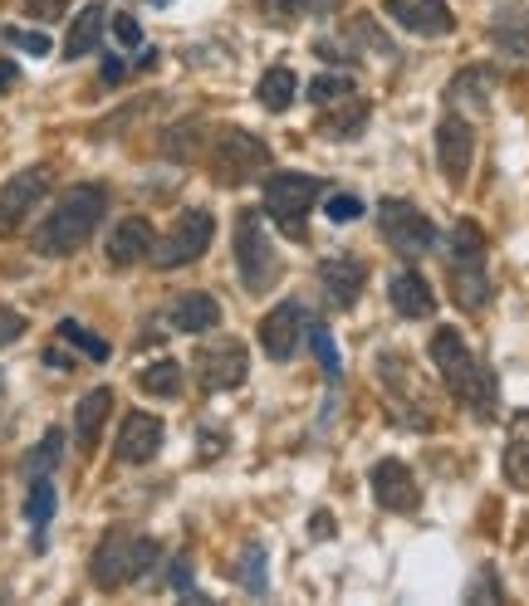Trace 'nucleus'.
Listing matches in <instances>:
<instances>
[{
    "label": "nucleus",
    "instance_id": "nucleus-1",
    "mask_svg": "<svg viewBox=\"0 0 529 606\" xmlns=\"http://www.w3.org/2000/svg\"><path fill=\"white\" fill-rule=\"evenodd\" d=\"M432 362H436V372H442L446 392H452L461 406L476 411L480 421L495 416V406H500L495 376H490L486 362L466 348V338H461L456 328H436V333H432Z\"/></svg>",
    "mask_w": 529,
    "mask_h": 606
},
{
    "label": "nucleus",
    "instance_id": "nucleus-2",
    "mask_svg": "<svg viewBox=\"0 0 529 606\" xmlns=\"http://www.w3.org/2000/svg\"><path fill=\"white\" fill-rule=\"evenodd\" d=\"M108 211V191L104 187H70L60 201H54L50 221L40 225L35 235V255L44 259H70L78 249L94 240L98 221H104Z\"/></svg>",
    "mask_w": 529,
    "mask_h": 606
},
{
    "label": "nucleus",
    "instance_id": "nucleus-3",
    "mask_svg": "<svg viewBox=\"0 0 529 606\" xmlns=\"http://www.w3.org/2000/svg\"><path fill=\"white\" fill-rule=\"evenodd\" d=\"M152 563H157V543L152 539H142V533H133V529H108L94 547L88 577H94V587L118 592V587H128V582H138Z\"/></svg>",
    "mask_w": 529,
    "mask_h": 606
},
{
    "label": "nucleus",
    "instance_id": "nucleus-4",
    "mask_svg": "<svg viewBox=\"0 0 529 606\" xmlns=\"http://www.w3.org/2000/svg\"><path fill=\"white\" fill-rule=\"evenodd\" d=\"M261 171H269L265 137L245 128L216 132V142H211V177H216V187H251V181H261Z\"/></svg>",
    "mask_w": 529,
    "mask_h": 606
},
{
    "label": "nucleus",
    "instance_id": "nucleus-5",
    "mask_svg": "<svg viewBox=\"0 0 529 606\" xmlns=\"http://www.w3.org/2000/svg\"><path fill=\"white\" fill-rule=\"evenodd\" d=\"M235 265H241V279L251 294H261L279 279V255H275V240H269L261 211L235 215Z\"/></svg>",
    "mask_w": 529,
    "mask_h": 606
},
{
    "label": "nucleus",
    "instance_id": "nucleus-6",
    "mask_svg": "<svg viewBox=\"0 0 529 606\" xmlns=\"http://www.w3.org/2000/svg\"><path fill=\"white\" fill-rule=\"evenodd\" d=\"M314 201H319V181L304 177V171H275L265 181V215L289 240H304V221H309Z\"/></svg>",
    "mask_w": 529,
    "mask_h": 606
},
{
    "label": "nucleus",
    "instance_id": "nucleus-7",
    "mask_svg": "<svg viewBox=\"0 0 529 606\" xmlns=\"http://www.w3.org/2000/svg\"><path fill=\"white\" fill-rule=\"evenodd\" d=\"M211 235H216V221H211V211H201V205H191V211L177 215V225L167 231L162 240L152 245V265L157 269H182V265H197L201 255L211 249Z\"/></svg>",
    "mask_w": 529,
    "mask_h": 606
},
{
    "label": "nucleus",
    "instance_id": "nucleus-8",
    "mask_svg": "<svg viewBox=\"0 0 529 606\" xmlns=\"http://www.w3.org/2000/svg\"><path fill=\"white\" fill-rule=\"evenodd\" d=\"M378 231L388 240V249H398V255H408V259L436 249V225L426 221V211H416V205L402 196L378 201Z\"/></svg>",
    "mask_w": 529,
    "mask_h": 606
},
{
    "label": "nucleus",
    "instance_id": "nucleus-9",
    "mask_svg": "<svg viewBox=\"0 0 529 606\" xmlns=\"http://www.w3.org/2000/svg\"><path fill=\"white\" fill-rule=\"evenodd\" d=\"M50 181H54L50 167H25L0 187V235H15L30 221V211L50 196Z\"/></svg>",
    "mask_w": 529,
    "mask_h": 606
},
{
    "label": "nucleus",
    "instance_id": "nucleus-10",
    "mask_svg": "<svg viewBox=\"0 0 529 606\" xmlns=\"http://www.w3.org/2000/svg\"><path fill=\"white\" fill-rule=\"evenodd\" d=\"M436 162H442V177L452 187H466L470 162H476V132H470V123L461 113H446L436 123Z\"/></svg>",
    "mask_w": 529,
    "mask_h": 606
},
{
    "label": "nucleus",
    "instance_id": "nucleus-11",
    "mask_svg": "<svg viewBox=\"0 0 529 606\" xmlns=\"http://www.w3.org/2000/svg\"><path fill=\"white\" fill-rule=\"evenodd\" d=\"M197 372H201V386H207V392H231V386L245 382L251 358H245V348L235 338H221V342H211V348H201Z\"/></svg>",
    "mask_w": 529,
    "mask_h": 606
},
{
    "label": "nucleus",
    "instance_id": "nucleus-12",
    "mask_svg": "<svg viewBox=\"0 0 529 606\" xmlns=\"http://www.w3.org/2000/svg\"><path fill=\"white\" fill-rule=\"evenodd\" d=\"M368 485H373L378 509H388V513H412L422 504V489H416V479L402 460H378L373 470H368Z\"/></svg>",
    "mask_w": 529,
    "mask_h": 606
},
{
    "label": "nucleus",
    "instance_id": "nucleus-13",
    "mask_svg": "<svg viewBox=\"0 0 529 606\" xmlns=\"http://www.w3.org/2000/svg\"><path fill=\"white\" fill-rule=\"evenodd\" d=\"M388 15L416 40H442L456 30V15L446 0H388Z\"/></svg>",
    "mask_w": 529,
    "mask_h": 606
},
{
    "label": "nucleus",
    "instance_id": "nucleus-14",
    "mask_svg": "<svg viewBox=\"0 0 529 606\" xmlns=\"http://www.w3.org/2000/svg\"><path fill=\"white\" fill-rule=\"evenodd\" d=\"M157 450H162V421L148 416V411H133L118 426L114 455L123 465H148V460H157Z\"/></svg>",
    "mask_w": 529,
    "mask_h": 606
},
{
    "label": "nucleus",
    "instance_id": "nucleus-15",
    "mask_svg": "<svg viewBox=\"0 0 529 606\" xmlns=\"http://www.w3.org/2000/svg\"><path fill=\"white\" fill-rule=\"evenodd\" d=\"M299 323H304V308H299L295 299L275 304V308H269V313L261 318V348H265L275 362L295 358V348H299Z\"/></svg>",
    "mask_w": 529,
    "mask_h": 606
},
{
    "label": "nucleus",
    "instance_id": "nucleus-16",
    "mask_svg": "<svg viewBox=\"0 0 529 606\" xmlns=\"http://www.w3.org/2000/svg\"><path fill=\"white\" fill-rule=\"evenodd\" d=\"M319 284H324V294H329L339 308H353L358 304V294H363V284H368V269L358 265V259H324L319 265Z\"/></svg>",
    "mask_w": 529,
    "mask_h": 606
},
{
    "label": "nucleus",
    "instance_id": "nucleus-17",
    "mask_svg": "<svg viewBox=\"0 0 529 606\" xmlns=\"http://www.w3.org/2000/svg\"><path fill=\"white\" fill-rule=\"evenodd\" d=\"M490 40H495V50L515 54V60H529V0H515V6L495 10Z\"/></svg>",
    "mask_w": 529,
    "mask_h": 606
},
{
    "label": "nucleus",
    "instance_id": "nucleus-18",
    "mask_svg": "<svg viewBox=\"0 0 529 606\" xmlns=\"http://www.w3.org/2000/svg\"><path fill=\"white\" fill-rule=\"evenodd\" d=\"M152 245H157L152 225L142 221V215H133V221H123L118 231L108 235V265H118V269L138 265V259H148V255H152Z\"/></svg>",
    "mask_w": 529,
    "mask_h": 606
},
{
    "label": "nucleus",
    "instance_id": "nucleus-19",
    "mask_svg": "<svg viewBox=\"0 0 529 606\" xmlns=\"http://www.w3.org/2000/svg\"><path fill=\"white\" fill-rule=\"evenodd\" d=\"M500 88V74L486 64L476 68H461L452 78V88H446V98H452V108H470V113H486L490 108V94Z\"/></svg>",
    "mask_w": 529,
    "mask_h": 606
},
{
    "label": "nucleus",
    "instance_id": "nucleus-20",
    "mask_svg": "<svg viewBox=\"0 0 529 606\" xmlns=\"http://www.w3.org/2000/svg\"><path fill=\"white\" fill-rule=\"evenodd\" d=\"M388 299H392V308H398L402 318H432V313H436V294H432V284H426L416 269H398V274H392Z\"/></svg>",
    "mask_w": 529,
    "mask_h": 606
},
{
    "label": "nucleus",
    "instance_id": "nucleus-21",
    "mask_svg": "<svg viewBox=\"0 0 529 606\" xmlns=\"http://www.w3.org/2000/svg\"><path fill=\"white\" fill-rule=\"evenodd\" d=\"M167 323L177 333H211V328H221V304L211 294H182L167 308Z\"/></svg>",
    "mask_w": 529,
    "mask_h": 606
},
{
    "label": "nucleus",
    "instance_id": "nucleus-22",
    "mask_svg": "<svg viewBox=\"0 0 529 606\" xmlns=\"http://www.w3.org/2000/svg\"><path fill=\"white\" fill-rule=\"evenodd\" d=\"M108 411H114V392H108V386H94V392L74 406V440H78V450L84 455L98 445V436H104Z\"/></svg>",
    "mask_w": 529,
    "mask_h": 606
},
{
    "label": "nucleus",
    "instance_id": "nucleus-23",
    "mask_svg": "<svg viewBox=\"0 0 529 606\" xmlns=\"http://www.w3.org/2000/svg\"><path fill=\"white\" fill-rule=\"evenodd\" d=\"M104 6H84L74 15V25L70 34H64V60H84V54H94L98 50V40H104Z\"/></svg>",
    "mask_w": 529,
    "mask_h": 606
},
{
    "label": "nucleus",
    "instance_id": "nucleus-24",
    "mask_svg": "<svg viewBox=\"0 0 529 606\" xmlns=\"http://www.w3.org/2000/svg\"><path fill=\"white\" fill-rule=\"evenodd\" d=\"M60 495H54V475H30V495H25V523L35 529V547H44V529H50Z\"/></svg>",
    "mask_w": 529,
    "mask_h": 606
},
{
    "label": "nucleus",
    "instance_id": "nucleus-25",
    "mask_svg": "<svg viewBox=\"0 0 529 606\" xmlns=\"http://www.w3.org/2000/svg\"><path fill=\"white\" fill-rule=\"evenodd\" d=\"M452 294L466 313H480L490 304V279H486V265H452Z\"/></svg>",
    "mask_w": 529,
    "mask_h": 606
},
{
    "label": "nucleus",
    "instance_id": "nucleus-26",
    "mask_svg": "<svg viewBox=\"0 0 529 606\" xmlns=\"http://www.w3.org/2000/svg\"><path fill=\"white\" fill-rule=\"evenodd\" d=\"M505 479H510L515 489H529V411L515 421L510 445H505Z\"/></svg>",
    "mask_w": 529,
    "mask_h": 606
},
{
    "label": "nucleus",
    "instance_id": "nucleus-27",
    "mask_svg": "<svg viewBox=\"0 0 529 606\" xmlns=\"http://www.w3.org/2000/svg\"><path fill=\"white\" fill-rule=\"evenodd\" d=\"M255 94H261V103L269 113H285L289 103H295V94H299V78H295V68H269V74L261 78V88H255Z\"/></svg>",
    "mask_w": 529,
    "mask_h": 606
},
{
    "label": "nucleus",
    "instance_id": "nucleus-28",
    "mask_svg": "<svg viewBox=\"0 0 529 606\" xmlns=\"http://www.w3.org/2000/svg\"><path fill=\"white\" fill-rule=\"evenodd\" d=\"M452 265H486V231L476 221L452 225Z\"/></svg>",
    "mask_w": 529,
    "mask_h": 606
},
{
    "label": "nucleus",
    "instance_id": "nucleus-29",
    "mask_svg": "<svg viewBox=\"0 0 529 606\" xmlns=\"http://www.w3.org/2000/svg\"><path fill=\"white\" fill-rule=\"evenodd\" d=\"M138 386H142L148 396H177V392H182V362L157 358L152 368L138 372Z\"/></svg>",
    "mask_w": 529,
    "mask_h": 606
},
{
    "label": "nucleus",
    "instance_id": "nucleus-30",
    "mask_svg": "<svg viewBox=\"0 0 529 606\" xmlns=\"http://www.w3.org/2000/svg\"><path fill=\"white\" fill-rule=\"evenodd\" d=\"M60 460H64V436L60 430H44V440L25 455V475H54Z\"/></svg>",
    "mask_w": 529,
    "mask_h": 606
},
{
    "label": "nucleus",
    "instance_id": "nucleus-31",
    "mask_svg": "<svg viewBox=\"0 0 529 606\" xmlns=\"http://www.w3.org/2000/svg\"><path fill=\"white\" fill-rule=\"evenodd\" d=\"M358 94V84L348 74H319L309 84V98L319 103V108H334V103H343V98H353Z\"/></svg>",
    "mask_w": 529,
    "mask_h": 606
},
{
    "label": "nucleus",
    "instance_id": "nucleus-32",
    "mask_svg": "<svg viewBox=\"0 0 529 606\" xmlns=\"http://www.w3.org/2000/svg\"><path fill=\"white\" fill-rule=\"evenodd\" d=\"M309 348H314V358H319V368L329 382H339L343 376V358H339V348H334V338H329V328L324 323H309Z\"/></svg>",
    "mask_w": 529,
    "mask_h": 606
},
{
    "label": "nucleus",
    "instance_id": "nucleus-33",
    "mask_svg": "<svg viewBox=\"0 0 529 606\" xmlns=\"http://www.w3.org/2000/svg\"><path fill=\"white\" fill-rule=\"evenodd\" d=\"M275 20H289V15H334L343 0H261Z\"/></svg>",
    "mask_w": 529,
    "mask_h": 606
},
{
    "label": "nucleus",
    "instance_id": "nucleus-34",
    "mask_svg": "<svg viewBox=\"0 0 529 606\" xmlns=\"http://www.w3.org/2000/svg\"><path fill=\"white\" fill-rule=\"evenodd\" d=\"M60 342H74V348H78V352H88L94 362H108V352H114L104 338H94L84 323H74V318H64V323H60Z\"/></svg>",
    "mask_w": 529,
    "mask_h": 606
},
{
    "label": "nucleus",
    "instance_id": "nucleus-35",
    "mask_svg": "<svg viewBox=\"0 0 529 606\" xmlns=\"http://www.w3.org/2000/svg\"><path fill=\"white\" fill-rule=\"evenodd\" d=\"M241 582H245V592H265V547H245V557H241Z\"/></svg>",
    "mask_w": 529,
    "mask_h": 606
},
{
    "label": "nucleus",
    "instance_id": "nucleus-36",
    "mask_svg": "<svg viewBox=\"0 0 529 606\" xmlns=\"http://www.w3.org/2000/svg\"><path fill=\"white\" fill-rule=\"evenodd\" d=\"M6 40L15 44V50H25V54H50V34H40V30H20V25H10V30H6Z\"/></svg>",
    "mask_w": 529,
    "mask_h": 606
},
{
    "label": "nucleus",
    "instance_id": "nucleus-37",
    "mask_svg": "<svg viewBox=\"0 0 529 606\" xmlns=\"http://www.w3.org/2000/svg\"><path fill=\"white\" fill-rule=\"evenodd\" d=\"M324 215H329L334 225H348V221L363 215V201H358V196H329V211H324Z\"/></svg>",
    "mask_w": 529,
    "mask_h": 606
},
{
    "label": "nucleus",
    "instance_id": "nucleus-38",
    "mask_svg": "<svg viewBox=\"0 0 529 606\" xmlns=\"http://www.w3.org/2000/svg\"><path fill=\"white\" fill-rule=\"evenodd\" d=\"M191 142H197V123H187V128H172V137H167V157H182V162H187V157H191Z\"/></svg>",
    "mask_w": 529,
    "mask_h": 606
},
{
    "label": "nucleus",
    "instance_id": "nucleus-39",
    "mask_svg": "<svg viewBox=\"0 0 529 606\" xmlns=\"http://www.w3.org/2000/svg\"><path fill=\"white\" fill-rule=\"evenodd\" d=\"M114 40L123 44V50H138V44H142V25L133 15H114Z\"/></svg>",
    "mask_w": 529,
    "mask_h": 606
},
{
    "label": "nucleus",
    "instance_id": "nucleus-40",
    "mask_svg": "<svg viewBox=\"0 0 529 606\" xmlns=\"http://www.w3.org/2000/svg\"><path fill=\"white\" fill-rule=\"evenodd\" d=\"M20 333H25V318H20L15 308H6V304H0V348L20 342Z\"/></svg>",
    "mask_w": 529,
    "mask_h": 606
},
{
    "label": "nucleus",
    "instance_id": "nucleus-41",
    "mask_svg": "<svg viewBox=\"0 0 529 606\" xmlns=\"http://www.w3.org/2000/svg\"><path fill=\"white\" fill-rule=\"evenodd\" d=\"M64 6H70V0H20V10H25V15H40V20L64 15Z\"/></svg>",
    "mask_w": 529,
    "mask_h": 606
},
{
    "label": "nucleus",
    "instance_id": "nucleus-42",
    "mask_svg": "<svg viewBox=\"0 0 529 606\" xmlns=\"http://www.w3.org/2000/svg\"><path fill=\"white\" fill-rule=\"evenodd\" d=\"M172 587H177V592H187V602H201V592L191 587V563H187V557H177V567H172Z\"/></svg>",
    "mask_w": 529,
    "mask_h": 606
},
{
    "label": "nucleus",
    "instance_id": "nucleus-43",
    "mask_svg": "<svg viewBox=\"0 0 529 606\" xmlns=\"http://www.w3.org/2000/svg\"><path fill=\"white\" fill-rule=\"evenodd\" d=\"M358 34H363V40H368V44H373V50H378V54H392L388 34H382V30H373V20H368V15H363V20H358Z\"/></svg>",
    "mask_w": 529,
    "mask_h": 606
},
{
    "label": "nucleus",
    "instance_id": "nucleus-44",
    "mask_svg": "<svg viewBox=\"0 0 529 606\" xmlns=\"http://www.w3.org/2000/svg\"><path fill=\"white\" fill-rule=\"evenodd\" d=\"M15 78H20V68L10 64V60H0V94H6V88H15Z\"/></svg>",
    "mask_w": 529,
    "mask_h": 606
},
{
    "label": "nucleus",
    "instance_id": "nucleus-45",
    "mask_svg": "<svg viewBox=\"0 0 529 606\" xmlns=\"http://www.w3.org/2000/svg\"><path fill=\"white\" fill-rule=\"evenodd\" d=\"M44 362H50V368H60V372H74V362L64 358V352H44Z\"/></svg>",
    "mask_w": 529,
    "mask_h": 606
},
{
    "label": "nucleus",
    "instance_id": "nucleus-46",
    "mask_svg": "<svg viewBox=\"0 0 529 606\" xmlns=\"http://www.w3.org/2000/svg\"><path fill=\"white\" fill-rule=\"evenodd\" d=\"M104 78H108V84H118V78H123V64L108 60V64H104Z\"/></svg>",
    "mask_w": 529,
    "mask_h": 606
},
{
    "label": "nucleus",
    "instance_id": "nucleus-47",
    "mask_svg": "<svg viewBox=\"0 0 529 606\" xmlns=\"http://www.w3.org/2000/svg\"><path fill=\"white\" fill-rule=\"evenodd\" d=\"M0 386H6V382H0Z\"/></svg>",
    "mask_w": 529,
    "mask_h": 606
}]
</instances>
